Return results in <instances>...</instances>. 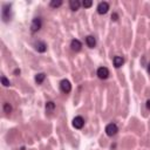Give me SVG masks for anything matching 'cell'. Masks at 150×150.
Returning a JSON list of instances; mask_svg holds the SVG:
<instances>
[{
  "label": "cell",
  "mask_w": 150,
  "mask_h": 150,
  "mask_svg": "<svg viewBox=\"0 0 150 150\" xmlns=\"http://www.w3.org/2000/svg\"><path fill=\"white\" fill-rule=\"evenodd\" d=\"M113 64L115 66V68H120V67H122L123 64H124V59L122 56H115L113 59Z\"/></svg>",
  "instance_id": "cell-10"
},
{
  "label": "cell",
  "mask_w": 150,
  "mask_h": 150,
  "mask_svg": "<svg viewBox=\"0 0 150 150\" xmlns=\"http://www.w3.org/2000/svg\"><path fill=\"white\" fill-rule=\"evenodd\" d=\"M109 11V4L107 1H102L97 5V13L99 14H106Z\"/></svg>",
  "instance_id": "cell-7"
},
{
  "label": "cell",
  "mask_w": 150,
  "mask_h": 150,
  "mask_svg": "<svg viewBox=\"0 0 150 150\" xmlns=\"http://www.w3.org/2000/svg\"><path fill=\"white\" fill-rule=\"evenodd\" d=\"M1 16H3V20L5 22H7L8 20H11V5H5L3 7Z\"/></svg>",
  "instance_id": "cell-4"
},
{
  "label": "cell",
  "mask_w": 150,
  "mask_h": 150,
  "mask_svg": "<svg viewBox=\"0 0 150 150\" xmlns=\"http://www.w3.org/2000/svg\"><path fill=\"white\" fill-rule=\"evenodd\" d=\"M81 6V3L79 1V0H70L69 1V7L72 11H78Z\"/></svg>",
  "instance_id": "cell-12"
},
{
  "label": "cell",
  "mask_w": 150,
  "mask_h": 150,
  "mask_svg": "<svg viewBox=\"0 0 150 150\" xmlns=\"http://www.w3.org/2000/svg\"><path fill=\"white\" fill-rule=\"evenodd\" d=\"M54 108H55V103H54L53 101H48V102L46 103V110H47V111H53Z\"/></svg>",
  "instance_id": "cell-14"
},
{
  "label": "cell",
  "mask_w": 150,
  "mask_h": 150,
  "mask_svg": "<svg viewBox=\"0 0 150 150\" xmlns=\"http://www.w3.org/2000/svg\"><path fill=\"white\" fill-rule=\"evenodd\" d=\"M14 74H16V75H19V74H20V69H16V70H14Z\"/></svg>",
  "instance_id": "cell-21"
},
{
  "label": "cell",
  "mask_w": 150,
  "mask_h": 150,
  "mask_svg": "<svg viewBox=\"0 0 150 150\" xmlns=\"http://www.w3.org/2000/svg\"><path fill=\"white\" fill-rule=\"evenodd\" d=\"M41 27H42V20H41V18H34L32 20V24H31V31H32V33H35V32L40 31Z\"/></svg>",
  "instance_id": "cell-1"
},
{
  "label": "cell",
  "mask_w": 150,
  "mask_h": 150,
  "mask_svg": "<svg viewBox=\"0 0 150 150\" xmlns=\"http://www.w3.org/2000/svg\"><path fill=\"white\" fill-rule=\"evenodd\" d=\"M45 78H46V75H45L43 73H39V74H36V75H35V82L40 84V83H42V82H43Z\"/></svg>",
  "instance_id": "cell-13"
},
{
  "label": "cell",
  "mask_w": 150,
  "mask_h": 150,
  "mask_svg": "<svg viewBox=\"0 0 150 150\" xmlns=\"http://www.w3.org/2000/svg\"><path fill=\"white\" fill-rule=\"evenodd\" d=\"M118 131V127L115 124V123H109L107 127H106V134L108 135V136H115V135L117 134Z\"/></svg>",
  "instance_id": "cell-2"
},
{
  "label": "cell",
  "mask_w": 150,
  "mask_h": 150,
  "mask_svg": "<svg viewBox=\"0 0 150 150\" xmlns=\"http://www.w3.org/2000/svg\"><path fill=\"white\" fill-rule=\"evenodd\" d=\"M83 126H84V120H83V117H81V116L74 117V120H73V127H74L75 129H82Z\"/></svg>",
  "instance_id": "cell-6"
},
{
  "label": "cell",
  "mask_w": 150,
  "mask_h": 150,
  "mask_svg": "<svg viewBox=\"0 0 150 150\" xmlns=\"http://www.w3.org/2000/svg\"><path fill=\"white\" fill-rule=\"evenodd\" d=\"M70 48H72L74 52H80L81 48H82V43H81V41L78 40V39L72 40V42H70Z\"/></svg>",
  "instance_id": "cell-8"
},
{
  "label": "cell",
  "mask_w": 150,
  "mask_h": 150,
  "mask_svg": "<svg viewBox=\"0 0 150 150\" xmlns=\"http://www.w3.org/2000/svg\"><path fill=\"white\" fill-rule=\"evenodd\" d=\"M147 108L150 110V100H148V101H147Z\"/></svg>",
  "instance_id": "cell-20"
},
{
  "label": "cell",
  "mask_w": 150,
  "mask_h": 150,
  "mask_svg": "<svg viewBox=\"0 0 150 150\" xmlns=\"http://www.w3.org/2000/svg\"><path fill=\"white\" fill-rule=\"evenodd\" d=\"M1 83L5 86V87H8V86H11V82L5 78V76H1Z\"/></svg>",
  "instance_id": "cell-18"
},
{
  "label": "cell",
  "mask_w": 150,
  "mask_h": 150,
  "mask_svg": "<svg viewBox=\"0 0 150 150\" xmlns=\"http://www.w3.org/2000/svg\"><path fill=\"white\" fill-rule=\"evenodd\" d=\"M97 76H99L101 80L108 79V76H109V70H108V68H107V67H100V68L97 69Z\"/></svg>",
  "instance_id": "cell-5"
},
{
  "label": "cell",
  "mask_w": 150,
  "mask_h": 150,
  "mask_svg": "<svg viewBox=\"0 0 150 150\" xmlns=\"http://www.w3.org/2000/svg\"><path fill=\"white\" fill-rule=\"evenodd\" d=\"M111 19H113L114 21H117V19H118V16H117V14H116V13H114V14H113V16H111Z\"/></svg>",
  "instance_id": "cell-19"
},
{
  "label": "cell",
  "mask_w": 150,
  "mask_h": 150,
  "mask_svg": "<svg viewBox=\"0 0 150 150\" xmlns=\"http://www.w3.org/2000/svg\"><path fill=\"white\" fill-rule=\"evenodd\" d=\"M86 43H87V46L89 48H94L96 46V40H95V38L93 35H88L86 38Z\"/></svg>",
  "instance_id": "cell-11"
},
{
  "label": "cell",
  "mask_w": 150,
  "mask_h": 150,
  "mask_svg": "<svg viewBox=\"0 0 150 150\" xmlns=\"http://www.w3.org/2000/svg\"><path fill=\"white\" fill-rule=\"evenodd\" d=\"M148 73H149V74H150V64H149V65H148Z\"/></svg>",
  "instance_id": "cell-22"
},
{
  "label": "cell",
  "mask_w": 150,
  "mask_h": 150,
  "mask_svg": "<svg viewBox=\"0 0 150 150\" xmlns=\"http://www.w3.org/2000/svg\"><path fill=\"white\" fill-rule=\"evenodd\" d=\"M60 89H61V92L65 93V94H68L70 93L72 91V84L68 80H62L61 82H60Z\"/></svg>",
  "instance_id": "cell-3"
},
{
  "label": "cell",
  "mask_w": 150,
  "mask_h": 150,
  "mask_svg": "<svg viewBox=\"0 0 150 150\" xmlns=\"http://www.w3.org/2000/svg\"><path fill=\"white\" fill-rule=\"evenodd\" d=\"M61 5H62V1H61V0H59V1H55V0H53V1H51V7H53V8L60 7Z\"/></svg>",
  "instance_id": "cell-16"
},
{
  "label": "cell",
  "mask_w": 150,
  "mask_h": 150,
  "mask_svg": "<svg viewBox=\"0 0 150 150\" xmlns=\"http://www.w3.org/2000/svg\"><path fill=\"white\" fill-rule=\"evenodd\" d=\"M35 49L39 52V53H45L47 51V45L43 41H38L35 43Z\"/></svg>",
  "instance_id": "cell-9"
},
{
  "label": "cell",
  "mask_w": 150,
  "mask_h": 150,
  "mask_svg": "<svg viewBox=\"0 0 150 150\" xmlns=\"http://www.w3.org/2000/svg\"><path fill=\"white\" fill-rule=\"evenodd\" d=\"M82 5H83V7H86V8H89V7H92V5H93V1H92V0H84V1L82 3Z\"/></svg>",
  "instance_id": "cell-17"
},
{
  "label": "cell",
  "mask_w": 150,
  "mask_h": 150,
  "mask_svg": "<svg viewBox=\"0 0 150 150\" xmlns=\"http://www.w3.org/2000/svg\"><path fill=\"white\" fill-rule=\"evenodd\" d=\"M4 111H5L6 114H9V113L12 111V106H11L9 103H7V102L4 103Z\"/></svg>",
  "instance_id": "cell-15"
}]
</instances>
